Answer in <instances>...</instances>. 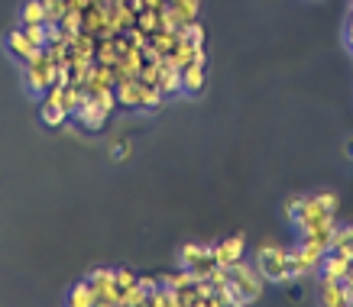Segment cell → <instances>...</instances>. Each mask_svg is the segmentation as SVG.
I'll return each instance as SVG.
<instances>
[{
  "mask_svg": "<svg viewBox=\"0 0 353 307\" xmlns=\"http://www.w3.org/2000/svg\"><path fill=\"white\" fill-rule=\"evenodd\" d=\"M301 204H305V198H292V201H289V207H285V217H289V223H299Z\"/></svg>",
  "mask_w": 353,
  "mask_h": 307,
  "instance_id": "ab89813d",
  "label": "cell"
},
{
  "mask_svg": "<svg viewBox=\"0 0 353 307\" xmlns=\"http://www.w3.org/2000/svg\"><path fill=\"white\" fill-rule=\"evenodd\" d=\"M7 52L13 55V59H17V62H26V59H32V55L39 52V49H36V45L30 43V39H26V32H23V26H17V30L13 32H7Z\"/></svg>",
  "mask_w": 353,
  "mask_h": 307,
  "instance_id": "7c38bea8",
  "label": "cell"
},
{
  "mask_svg": "<svg viewBox=\"0 0 353 307\" xmlns=\"http://www.w3.org/2000/svg\"><path fill=\"white\" fill-rule=\"evenodd\" d=\"M227 272H230V285L240 291V295L253 304V301H259L263 297V288H266V278L259 275L256 265L243 262V259H236V262L227 265Z\"/></svg>",
  "mask_w": 353,
  "mask_h": 307,
  "instance_id": "277c9868",
  "label": "cell"
},
{
  "mask_svg": "<svg viewBox=\"0 0 353 307\" xmlns=\"http://www.w3.org/2000/svg\"><path fill=\"white\" fill-rule=\"evenodd\" d=\"M72 49H75V55H88V59H94V49H97V39L91 36V32H85V30H78V32H72Z\"/></svg>",
  "mask_w": 353,
  "mask_h": 307,
  "instance_id": "484cf974",
  "label": "cell"
},
{
  "mask_svg": "<svg viewBox=\"0 0 353 307\" xmlns=\"http://www.w3.org/2000/svg\"><path fill=\"white\" fill-rule=\"evenodd\" d=\"M198 49H201V45H194V43H188V39H182V36H179V43L172 45V52L165 55L162 62L172 65V68H179V72H185V68L194 62V52H198Z\"/></svg>",
  "mask_w": 353,
  "mask_h": 307,
  "instance_id": "8fae6325",
  "label": "cell"
},
{
  "mask_svg": "<svg viewBox=\"0 0 353 307\" xmlns=\"http://www.w3.org/2000/svg\"><path fill=\"white\" fill-rule=\"evenodd\" d=\"M65 7H68V10H81V13H85L88 0H65Z\"/></svg>",
  "mask_w": 353,
  "mask_h": 307,
  "instance_id": "7bdbcfd3",
  "label": "cell"
},
{
  "mask_svg": "<svg viewBox=\"0 0 353 307\" xmlns=\"http://www.w3.org/2000/svg\"><path fill=\"white\" fill-rule=\"evenodd\" d=\"M85 97H88V94H85V87L68 85V87L62 91V110L68 114V117H75V114H78V107L85 104Z\"/></svg>",
  "mask_w": 353,
  "mask_h": 307,
  "instance_id": "603a6c76",
  "label": "cell"
},
{
  "mask_svg": "<svg viewBox=\"0 0 353 307\" xmlns=\"http://www.w3.org/2000/svg\"><path fill=\"white\" fill-rule=\"evenodd\" d=\"M68 304L72 307H97V291H94V285L91 282H78L72 291H68Z\"/></svg>",
  "mask_w": 353,
  "mask_h": 307,
  "instance_id": "ac0fdd59",
  "label": "cell"
},
{
  "mask_svg": "<svg viewBox=\"0 0 353 307\" xmlns=\"http://www.w3.org/2000/svg\"><path fill=\"white\" fill-rule=\"evenodd\" d=\"M150 307H179V291L169 285H159L150 295Z\"/></svg>",
  "mask_w": 353,
  "mask_h": 307,
  "instance_id": "f1b7e54d",
  "label": "cell"
},
{
  "mask_svg": "<svg viewBox=\"0 0 353 307\" xmlns=\"http://www.w3.org/2000/svg\"><path fill=\"white\" fill-rule=\"evenodd\" d=\"M343 39H347V45H350V52H353V10L347 17V26H343Z\"/></svg>",
  "mask_w": 353,
  "mask_h": 307,
  "instance_id": "b9f144b4",
  "label": "cell"
},
{
  "mask_svg": "<svg viewBox=\"0 0 353 307\" xmlns=\"http://www.w3.org/2000/svg\"><path fill=\"white\" fill-rule=\"evenodd\" d=\"M150 43L156 45V49H159L162 55H169V52H172V45L179 43V32H175V30H165V26H159V30H156V32L150 36Z\"/></svg>",
  "mask_w": 353,
  "mask_h": 307,
  "instance_id": "83f0119b",
  "label": "cell"
},
{
  "mask_svg": "<svg viewBox=\"0 0 353 307\" xmlns=\"http://www.w3.org/2000/svg\"><path fill=\"white\" fill-rule=\"evenodd\" d=\"M101 91H114V65H101L94 62L91 74H88L85 81V94H101Z\"/></svg>",
  "mask_w": 353,
  "mask_h": 307,
  "instance_id": "9c48e42d",
  "label": "cell"
},
{
  "mask_svg": "<svg viewBox=\"0 0 353 307\" xmlns=\"http://www.w3.org/2000/svg\"><path fill=\"white\" fill-rule=\"evenodd\" d=\"M347 285H353V259H350V268H347V278H343Z\"/></svg>",
  "mask_w": 353,
  "mask_h": 307,
  "instance_id": "f6af8a7d",
  "label": "cell"
},
{
  "mask_svg": "<svg viewBox=\"0 0 353 307\" xmlns=\"http://www.w3.org/2000/svg\"><path fill=\"white\" fill-rule=\"evenodd\" d=\"M39 120H43L46 127H62L68 114H65L59 104H39Z\"/></svg>",
  "mask_w": 353,
  "mask_h": 307,
  "instance_id": "f546056e",
  "label": "cell"
},
{
  "mask_svg": "<svg viewBox=\"0 0 353 307\" xmlns=\"http://www.w3.org/2000/svg\"><path fill=\"white\" fill-rule=\"evenodd\" d=\"M159 91L165 97L182 94V72H179V68H172V65H165V68H162V78H159Z\"/></svg>",
  "mask_w": 353,
  "mask_h": 307,
  "instance_id": "d6986e66",
  "label": "cell"
},
{
  "mask_svg": "<svg viewBox=\"0 0 353 307\" xmlns=\"http://www.w3.org/2000/svg\"><path fill=\"white\" fill-rule=\"evenodd\" d=\"M162 26V13L159 10H139L137 13V30H143V32H156Z\"/></svg>",
  "mask_w": 353,
  "mask_h": 307,
  "instance_id": "4dcf8cb0",
  "label": "cell"
},
{
  "mask_svg": "<svg viewBox=\"0 0 353 307\" xmlns=\"http://www.w3.org/2000/svg\"><path fill=\"white\" fill-rule=\"evenodd\" d=\"M32 23H46V3L43 0H26L20 7V26H32Z\"/></svg>",
  "mask_w": 353,
  "mask_h": 307,
  "instance_id": "44dd1931",
  "label": "cell"
},
{
  "mask_svg": "<svg viewBox=\"0 0 353 307\" xmlns=\"http://www.w3.org/2000/svg\"><path fill=\"white\" fill-rule=\"evenodd\" d=\"M169 10L179 17L182 23L198 20V10H201V0H169Z\"/></svg>",
  "mask_w": 353,
  "mask_h": 307,
  "instance_id": "7402d4cb",
  "label": "cell"
},
{
  "mask_svg": "<svg viewBox=\"0 0 353 307\" xmlns=\"http://www.w3.org/2000/svg\"><path fill=\"white\" fill-rule=\"evenodd\" d=\"M23 32H26V39H30L36 49H46V43H49V32H46V23H32V26H23Z\"/></svg>",
  "mask_w": 353,
  "mask_h": 307,
  "instance_id": "d6a6232c",
  "label": "cell"
},
{
  "mask_svg": "<svg viewBox=\"0 0 353 307\" xmlns=\"http://www.w3.org/2000/svg\"><path fill=\"white\" fill-rule=\"evenodd\" d=\"M94 62H101V65H117V62H120V49H117V39H97V49H94Z\"/></svg>",
  "mask_w": 353,
  "mask_h": 307,
  "instance_id": "cb8c5ba5",
  "label": "cell"
},
{
  "mask_svg": "<svg viewBox=\"0 0 353 307\" xmlns=\"http://www.w3.org/2000/svg\"><path fill=\"white\" fill-rule=\"evenodd\" d=\"M321 259H324L321 249H314V246H308V243H299L295 249H289L292 282H299V278H308V275H318V268H321Z\"/></svg>",
  "mask_w": 353,
  "mask_h": 307,
  "instance_id": "5b68a950",
  "label": "cell"
},
{
  "mask_svg": "<svg viewBox=\"0 0 353 307\" xmlns=\"http://www.w3.org/2000/svg\"><path fill=\"white\" fill-rule=\"evenodd\" d=\"M143 304H150V291L139 285L127 288V291H120V307H143Z\"/></svg>",
  "mask_w": 353,
  "mask_h": 307,
  "instance_id": "4316f807",
  "label": "cell"
},
{
  "mask_svg": "<svg viewBox=\"0 0 353 307\" xmlns=\"http://www.w3.org/2000/svg\"><path fill=\"white\" fill-rule=\"evenodd\" d=\"M243 253H246V240H243L240 233L214 246V259H217V265H230V262H236V259H243Z\"/></svg>",
  "mask_w": 353,
  "mask_h": 307,
  "instance_id": "4fadbf2b",
  "label": "cell"
},
{
  "mask_svg": "<svg viewBox=\"0 0 353 307\" xmlns=\"http://www.w3.org/2000/svg\"><path fill=\"white\" fill-rule=\"evenodd\" d=\"M81 20H85V13H81V10H65V17H62V23H59V26H62L65 32H78V30H81Z\"/></svg>",
  "mask_w": 353,
  "mask_h": 307,
  "instance_id": "d590c367",
  "label": "cell"
},
{
  "mask_svg": "<svg viewBox=\"0 0 353 307\" xmlns=\"http://www.w3.org/2000/svg\"><path fill=\"white\" fill-rule=\"evenodd\" d=\"M117 159H130V146H117Z\"/></svg>",
  "mask_w": 353,
  "mask_h": 307,
  "instance_id": "ee69618b",
  "label": "cell"
},
{
  "mask_svg": "<svg viewBox=\"0 0 353 307\" xmlns=\"http://www.w3.org/2000/svg\"><path fill=\"white\" fill-rule=\"evenodd\" d=\"M137 26V10H130L127 3L120 7V17H117V30L123 32V30H133Z\"/></svg>",
  "mask_w": 353,
  "mask_h": 307,
  "instance_id": "f35d334b",
  "label": "cell"
},
{
  "mask_svg": "<svg viewBox=\"0 0 353 307\" xmlns=\"http://www.w3.org/2000/svg\"><path fill=\"white\" fill-rule=\"evenodd\" d=\"M179 262H182L185 268H192L194 278H208L211 272H214V265H217L214 246H198V243L185 246L182 255H179Z\"/></svg>",
  "mask_w": 353,
  "mask_h": 307,
  "instance_id": "8992f818",
  "label": "cell"
},
{
  "mask_svg": "<svg viewBox=\"0 0 353 307\" xmlns=\"http://www.w3.org/2000/svg\"><path fill=\"white\" fill-rule=\"evenodd\" d=\"M88 282L97 291V307H120V285L114 278V268H94Z\"/></svg>",
  "mask_w": 353,
  "mask_h": 307,
  "instance_id": "52a82bcc",
  "label": "cell"
},
{
  "mask_svg": "<svg viewBox=\"0 0 353 307\" xmlns=\"http://www.w3.org/2000/svg\"><path fill=\"white\" fill-rule=\"evenodd\" d=\"M114 278H117L120 291H127V288H133L139 282V275L133 272V268H114Z\"/></svg>",
  "mask_w": 353,
  "mask_h": 307,
  "instance_id": "74e56055",
  "label": "cell"
},
{
  "mask_svg": "<svg viewBox=\"0 0 353 307\" xmlns=\"http://www.w3.org/2000/svg\"><path fill=\"white\" fill-rule=\"evenodd\" d=\"M88 97H91V94H88ZM94 100H97V107H101V110H104L108 117L120 107V104H117V94H114V91H101V94H94Z\"/></svg>",
  "mask_w": 353,
  "mask_h": 307,
  "instance_id": "8d00e7d4",
  "label": "cell"
},
{
  "mask_svg": "<svg viewBox=\"0 0 353 307\" xmlns=\"http://www.w3.org/2000/svg\"><path fill=\"white\" fill-rule=\"evenodd\" d=\"M256 268L266 278V285H292L289 249H282V246H263L256 255Z\"/></svg>",
  "mask_w": 353,
  "mask_h": 307,
  "instance_id": "6da1fadb",
  "label": "cell"
},
{
  "mask_svg": "<svg viewBox=\"0 0 353 307\" xmlns=\"http://www.w3.org/2000/svg\"><path fill=\"white\" fill-rule=\"evenodd\" d=\"M337 194H331V191H324V194H314V198H305V204H301V217H299V226L301 233H308V230H314V226H321V223L334 220V213H337Z\"/></svg>",
  "mask_w": 353,
  "mask_h": 307,
  "instance_id": "7a4b0ae2",
  "label": "cell"
},
{
  "mask_svg": "<svg viewBox=\"0 0 353 307\" xmlns=\"http://www.w3.org/2000/svg\"><path fill=\"white\" fill-rule=\"evenodd\" d=\"M347 268H350V259H347V255H341V253H324L318 275H321V278H334V282H343V278H347Z\"/></svg>",
  "mask_w": 353,
  "mask_h": 307,
  "instance_id": "5bb4252c",
  "label": "cell"
},
{
  "mask_svg": "<svg viewBox=\"0 0 353 307\" xmlns=\"http://www.w3.org/2000/svg\"><path fill=\"white\" fill-rule=\"evenodd\" d=\"M55 72H59V65L46 55V49H39L32 59H26L23 62V81L30 87V94H46L55 85Z\"/></svg>",
  "mask_w": 353,
  "mask_h": 307,
  "instance_id": "3957f363",
  "label": "cell"
},
{
  "mask_svg": "<svg viewBox=\"0 0 353 307\" xmlns=\"http://www.w3.org/2000/svg\"><path fill=\"white\" fill-rule=\"evenodd\" d=\"M334 233H337V220H327V223H321V226L308 230V233H301V243L314 246V249H321V253H331Z\"/></svg>",
  "mask_w": 353,
  "mask_h": 307,
  "instance_id": "30bf717a",
  "label": "cell"
},
{
  "mask_svg": "<svg viewBox=\"0 0 353 307\" xmlns=\"http://www.w3.org/2000/svg\"><path fill=\"white\" fill-rule=\"evenodd\" d=\"M331 253H341V255H347V259H353V223L337 226L334 243H331Z\"/></svg>",
  "mask_w": 353,
  "mask_h": 307,
  "instance_id": "ffe728a7",
  "label": "cell"
},
{
  "mask_svg": "<svg viewBox=\"0 0 353 307\" xmlns=\"http://www.w3.org/2000/svg\"><path fill=\"white\" fill-rule=\"evenodd\" d=\"M139 87H143V81H139V78H130V81L117 85V87H114L117 104L120 107H130V110H137V107H139Z\"/></svg>",
  "mask_w": 353,
  "mask_h": 307,
  "instance_id": "e0dca14e",
  "label": "cell"
},
{
  "mask_svg": "<svg viewBox=\"0 0 353 307\" xmlns=\"http://www.w3.org/2000/svg\"><path fill=\"white\" fill-rule=\"evenodd\" d=\"M204 85H208V65L192 62L182 72V91H185V94H201Z\"/></svg>",
  "mask_w": 353,
  "mask_h": 307,
  "instance_id": "9a60e30c",
  "label": "cell"
},
{
  "mask_svg": "<svg viewBox=\"0 0 353 307\" xmlns=\"http://www.w3.org/2000/svg\"><path fill=\"white\" fill-rule=\"evenodd\" d=\"M179 36H182V39H188V43H194V45H204V26L198 20H192L185 30H179Z\"/></svg>",
  "mask_w": 353,
  "mask_h": 307,
  "instance_id": "836d02e7",
  "label": "cell"
},
{
  "mask_svg": "<svg viewBox=\"0 0 353 307\" xmlns=\"http://www.w3.org/2000/svg\"><path fill=\"white\" fill-rule=\"evenodd\" d=\"M321 304L327 307H347V285L343 282H334V278H321Z\"/></svg>",
  "mask_w": 353,
  "mask_h": 307,
  "instance_id": "2e32d148",
  "label": "cell"
},
{
  "mask_svg": "<svg viewBox=\"0 0 353 307\" xmlns=\"http://www.w3.org/2000/svg\"><path fill=\"white\" fill-rule=\"evenodd\" d=\"M162 100H165V94H162L156 85H143L139 87V107L137 110H159Z\"/></svg>",
  "mask_w": 353,
  "mask_h": 307,
  "instance_id": "d4e9b609",
  "label": "cell"
},
{
  "mask_svg": "<svg viewBox=\"0 0 353 307\" xmlns=\"http://www.w3.org/2000/svg\"><path fill=\"white\" fill-rule=\"evenodd\" d=\"M75 123L81 129H88V133H101L104 123H108V114L97 107L94 97H85V104L78 107V114H75Z\"/></svg>",
  "mask_w": 353,
  "mask_h": 307,
  "instance_id": "ba28073f",
  "label": "cell"
},
{
  "mask_svg": "<svg viewBox=\"0 0 353 307\" xmlns=\"http://www.w3.org/2000/svg\"><path fill=\"white\" fill-rule=\"evenodd\" d=\"M46 3V23H62V17H65V0H43Z\"/></svg>",
  "mask_w": 353,
  "mask_h": 307,
  "instance_id": "e575fe53",
  "label": "cell"
},
{
  "mask_svg": "<svg viewBox=\"0 0 353 307\" xmlns=\"http://www.w3.org/2000/svg\"><path fill=\"white\" fill-rule=\"evenodd\" d=\"M139 285H143V288H146V291L152 295V291H156L162 282H159V278H152V275H139Z\"/></svg>",
  "mask_w": 353,
  "mask_h": 307,
  "instance_id": "60d3db41",
  "label": "cell"
},
{
  "mask_svg": "<svg viewBox=\"0 0 353 307\" xmlns=\"http://www.w3.org/2000/svg\"><path fill=\"white\" fill-rule=\"evenodd\" d=\"M162 68H165V65L162 62H146L143 65V68H139V81H143V85H156L159 87V78H162Z\"/></svg>",
  "mask_w": 353,
  "mask_h": 307,
  "instance_id": "1f68e13d",
  "label": "cell"
}]
</instances>
